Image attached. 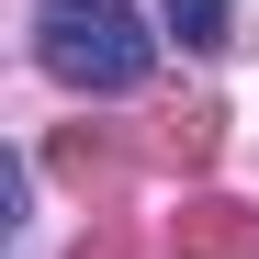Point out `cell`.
I'll use <instances>...</instances> for the list:
<instances>
[{
    "instance_id": "2",
    "label": "cell",
    "mask_w": 259,
    "mask_h": 259,
    "mask_svg": "<svg viewBox=\"0 0 259 259\" xmlns=\"http://www.w3.org/2000/svg\"><path fill=\"white\" fill-rule=\"evenodd\" d=\"M158 23L181 34L192 57H214V46H226V0H158Z\"/></svg>"
},
{
    "instance_id": "1",
    "label": "cell",
    "mask_w": 259,
    "mask_h": 259,
    "mask_svg": "<svg viewBox=\"0 0 259 259\" xmlns=\"http://www.w3.org/2000/svg\"><path fill=\"white\" fill-rule=\"evenodd\" d=\"M34 57L79 102H124L158 68V34L136 23V0H34Z\"/></svg>"
}]
</instances>
